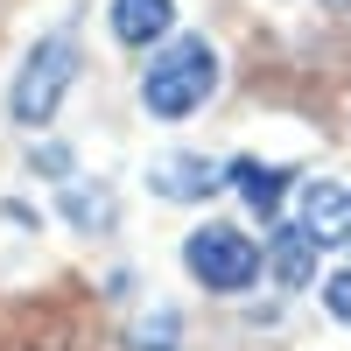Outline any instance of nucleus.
Listing matches in <instances>:
<instances>
[{"mask_svg":"<svg viewBox=\"0 0 351 351\" xmlns=\"http://www.w3.org/2000/svg\"><path fill=\"white\" fill-rule=\"evenodd\" d=\"M218 77H225V64H218L211 43L204 36H176V43H162L155 64L141 71V106H148L155 120H190V112L211 106Z\"/></svg>","mask_w":351,"mask_h":351,"instance_id":"nucleus-1","label":"nucleus"},{"mask_svg":"<svg viewBox=\"0 0 351 351\" xmlns=\"http://www.w3.org/2000/svg\"><path fill=\"white\" fill-rule=\"evenodd\" d=\"M77 71H84V56H77V36H43L36 49H28V64L14 71V92H8V112L21 127H49L56 120V106L71 99V84H77Z\"/></svg>","mask_w":351,"mask_h":351,"instance_id":"nucleus-2","label":"nucleus"},{"mask_svg":"<svg viewBox=\"0 0 351 351\" xmlns=\"http://www.w3.org/2000/svg\"><path fill=\"white\" fill-rule=\"evenodd\" d=\"M183 267L197 288L211 295H246V288L267 274V246H253L239 225H197L183 239Z\"/></svg>","mask_w":351,"mask_h":351,"instance_id":"nucleus-3","label":"nucleus"},{"mask_svg":"<svg viewBox=\"0 0 351 351\" xmlns=\"http://www.w3.org/2000/svg\"><path fill=\"white\" fill-rule=\"evenodd\" d=\"M288 225H302L316 246L351 239V190H344V183H309V190L295 197V218H288Z\"/></svg>","mask_w":351,"mask_h":351,"instance_id":"nucleus-4","label":"nucleus"},{"mask_svg":"<svg viewBox=\"0 0 351 351\" xmlns=\"http://www.w3.org/2000/svg\"><path fill=\"white\" fill-rule=\"evenodd\" d=\"M106 21H112V43H127V49H162V43L176 36V0H112Z\"/></svg>","mask_w":351,"mask_h":351,"instance_id":"nucleus-5","label":"nucleus"},{"mask_svg":"<svg viewBox=\"0 0 351 351\" xmlns=\"http://www.w3.org/2000/svg\"><path fill=\"white\" fill-rule=\"evenodd\" d=\"M218 183H232V162H197V155H176L155 169V197L162 204H197V197H211Z\"/></svg>","mask_w":351,"mask_h":351,"instance_id":"nucleus-6","label":"nucleus"},{"mask_svg":"<svg viewBox=\"0 0 351 351\" xmlns=\"http://www.w3.org/2000/svg\"><path fill=\"white\" fill-rule=\"evenodd\" d=\"M316 253H324V246H316L302 225H281V232H274V246H267V267H274L288 288H302L309 267H316Z\"/></svg>","mask_w":351,"mask_h":351,"instance_id":"nucleus-7","label":"nucleus"},{"mask_svg":"<svg viewBox=\"0 0 351 351\" xmlns=\"http://www.w3.org/2000/svg\"><path fill=\"white\" fill-rule=\"evenodd\" d=\"M232 183L246 190V204H253L260 218H274V211H281V197H288V183H295V176H288V169H267V162H232Z\"/></svg>","mask_w":351,"mask_h":351,"instance_id":"nucleus-8","label":"nucleus"},{"mask_svg":"<svg viewBox=\"0 0 351 351\" xmlns=\"http://www.w3.org/2000/svg\"><path fill=\"white\" fill-rule=\"evenodd\" d=\"M324 302H330V316H337V324L351 330V267H344V274H337V281L324 288Z\"/></svg>","mask_w":351,"mask_h":351,"instance_id":"nucleus-9","label":"nucleus"}]
</instances>
